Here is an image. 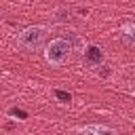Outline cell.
<instances>
[{
	"instance_id": "obj_1",
	"label": "cell",
	"mask_w": 135,
	"mask_h": 135,
	"mask_svg": "<svg viewBox=\"0 0 135 135\" xmlns=\"http://www.w3.org/2000/svg\"><path fill=\"white\" fill-rule=\"evenodd\" d=\"M72 51H74V46H72V42L68 38H53L44 46V59L51 65L59 68V65L68 63V59L72 57Z\"/></svg>"
},
{
	"instance_id": "obj_2",
	"label": "cell",
	"mask_w": 135,
	"mask_h": 135,
	"mask_svg": "<svg viewBox=\"0 0 135 135\" xmlns=\"http://www.w3.org/2000/svg\"><path fill=\"white\" fill-rule=\"evenodd\" d=\"M49 27L46 25H27L17 34V46L23 51H38L46 40Z\"/></svg>"
},
{
	"instance_id": "obj_3",
	"label": "cell",
	"mask_w": 135,
	"mask_h": 135,
	"mask_svg": "<svg viewBox=\"0 0 135 135\" xmlns=\"http://www.w3.org/2000/svg\"><path fill=\"white\" fill-rule=\"evenodd\" d=\"M76 135H120V133L105 124H84L76 129Z\"/></svg>"
},
{
	"instance_id": "obj_4",
	"label": "cell",
	"mask_w": 135,
	"mask_h": 135,
	"mask_svg": "<svg viewBox=\"0 0 135 135\" xmlns=\"http://www.w3.org/2000/svg\"><path fill=\"white\" fill-rule=\"evenodd\" d=\"M120 38H122L127 44L135 46V21H127V23H122V27H120Z\"/></svg>"
},
{
	"instance_id": "obj_5",
	"label": "cell",
	"mask_w": 135,
	"mask_h": 135,
	"mask_svg": "<svg viewBox=\"0 0 135 135\" xmlns=\"http://www.w3.org/2000/svg\"><path fill=\"white\" fill-rule=\"evenodd\" d=\"M84 57H86L93 65H97V63H101V59H103V51H101L97 44H89V46L84 49Z\"/></svg>"
},
{
	"instance_id": "obj_6",
	"label": "cell",
	"mask_w": 135,
	"mask_h": 135,
	"mask_svg": "<svg viewBox=\"0 0 135 135\" xmlns=\"http://www.w3.org/2000/svg\"><path fill=\"white\" fill-rule=\"evenodd\" d=\"M53 93H55V97H57L59 101H63V103H68V101L72 99V95H70L68 91H61V89H55Z\"/></svg>"
}]
</instances>
